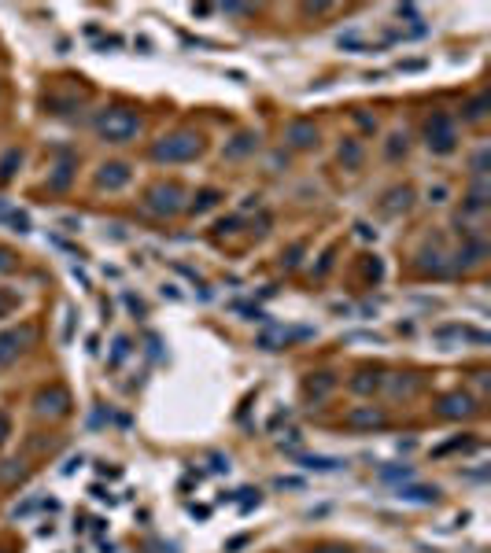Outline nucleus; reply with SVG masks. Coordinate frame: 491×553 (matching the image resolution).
Returning a JSON list of instances; mask_svg holds the SVG:
<instances>
[{
	"label": "nucleus",
	"instance_id": "nucleus-1",
	"mask_svg": "<svg viewBox=\"0 0 491 553\" xmlns=\"http://www.w3.org/2000/svg\"><path fill=\"white\" fill-rule=\"evenodd\" d=\"M96 133H100L108 144H126L141 133V119L126 108H108L104 114H96Z\"/></svg>",
	"mask_w": 491,
	"mask_h": 553
},
{
	"label": "nucleus",
	"instance_id": "nucleus-2",
	"mask_svg": "<svg viewBox=\"0 0 491 553\" xmlns=\"http://www.w3.org/2000/svg\"><path fill=\"white\" fill-rule=\"evenodd\" d=\"M200 137L196 133H170L163 141L152 144V159L155 163H189V159L200 155Z\"/></svg>",
	"mask_w": 491,
	"mask_h": 553
},
{
	"label": "nucleus",
	"instance_id": "nucleus-3",
	"mask_svg": "<svg viewBox=\"0 0 491 553\" xmlns=\"http://www.w3.org/2000/svg\"><path fill=\"white\" fill-rule=\"evenodd\" d=\"M425 144L429 152L436 155H451L458 148V130H454V119L447 111H436L429 122H425Z\"/></svg>",
	"mask_w": 491,
	"mask_h": 553
},
{
	"label": "nucleus",
	"instance_id": "nucleus-4",
	"mask_svg": "<svg viewBox=\"0 0 491 553\" xmlns=\"http://www.w3.org/2000/svg\"><path fill=\"white\" fill-rule=\"evenodd\" d=\"M144 207L159 218H170V214H177V210H185V192H181V185H174V181H170V185H155L152 192H148Z\"/></svg>",
	"mask_w": 491,
	"mask_h": 553
},
{
	"label": "nucleus",
	"instance_id": "nucleus-5",
	"mask_svg": "<svg viewBox=\"0 0 491 553\" xmlns=\"http://www.w3.org/2000/svg\"><path fill=\"white\" fill-rule=\"evenodd\" d=\"M133 181V170L130 163H104L100 174H96V185L108 188V192H119V188H126Z\"/></svg>",
	"mask_w": 491,
	"mask_h": 553
},
{
	"label": "nucleus",
	"instance_id": "nucleus-6",
	"mask_svg": "<svg viewBox=\"0 0 491 553\" xmlns=\"http://www.w3.org/2000/svg\"><path fill=\"white\" fill-rule=\"evenodd\" d=\"M70 410V395L67 388H48L37 395V413L41 417H63V413Z\"/></svg>",
	"mask_w": 491,
	"mask_h": 553
},
{
	"label": "nucleus",
	"instance_id": "nucleus-7",
	"mask_svg": "<svg viewBox=\"0 0 491 553\" xmlns=\"http://www.w3.org/2000/svg\"><path fill=\"white\" fill-rule=\"evenodd\" d=\"M440 413L443 417H473L476 402H473V395H465V391H454V395H447L440 402Z\"/></svg>",
	"mask_w": 491,
	"mask_h": 553
},
{
	"label": "nucleus",
	"instance_id": "nucleus-8",
	"mask_svg": "<svg viewBox=\"0 0 491 553\" xmlns=\"http://www.w3.org/2000/svg\"><path fill=\"white\" fill-rule=\"evenodd\" d=\"M30 339H34V328H26L23 336H19V332H0V365L12 361L19 350H23V343H30Z\"/></svg>",
	"mask_w": 491,
	"mask_h": 553
},
{
	"label": "nucleus",
	"instance_id": "nucleus-9",
	"mask_svg": "<svg viewBox=\"0 0 491 553\" xmlns=\"http://www.w3.org/2000/svg\"><path fill=\"white\" fill-rule=\"evenodd\" d=\"M347 424H351V428H381V424H384V410H377V406H355L347 413Z\"/></svg>",
	"mask_w": 491,
	"mask_h": 553
},
{
	"label": "nucleus",
	"instance_id": "nucleus-10",
	"mask_svg": "<svg viewBox=\"0 0 491 553\" xmlns=\"http://www.w3.org/2000/svg\"><path fill=\"white\" fill-rule=\"evenodd\" d=\"M285 137H288V144H292V148H314L318 144V130L311 122H292Z\"/></svg>",
	"mask_w": 491,
	"mask_h": 553
},
{
	"label": "nucleus",
	"instance_id": "nucleus-11",
	"mask_svg": "<svg viewBox=\"0 0 491 553\" xmlns=\"http://www.w3.org/2000/svg\"><path fill=\"white\" fill-rule=\"evenodd\" d=\"M296 461H300L303 469H311V472H336V469H344L340 457H322V454H296Z\"/></svg>",
	"mask_w": 491,
	"mask_h": 553
},
{
	"label": "nucleus",
	"instance_id": "nucleus-12",
	"mask_svg": "<svg viewBox=\"0 0 491 553\" xmlns=\"http://www.w3.org/2000/svg\"><path fill=\"white\" fill-rule=\"evenodd\" d=\"M436 336L440 339H473V343H488V332H480V328H469V325H443L436 328Z\"/></svg>",
	"mask_w": 491,
	"mask_h": 553
},
{
	"label": "nucleus",
	"instance_id": "nucleus-13",
	"mask_svg": "<svg viewBox=\"0 0 491 553\" xmlns=\"http://www.w3.org/2000/svg\"><path fill=\"white\" fill-rule=\"evenodd\" d=\"M399 498L403 502H418V505H432L440 491L436 487H421V483H410V487H399Z\"/></svg>",
	"mask_w": 491,
	"mask_h": 553
},
{
	"label": "nucleus",
	"instance_id": "nucleus-14",
	"mask_svg": "<svg viewBox=\"0 0 491 553\" xmlns=\"http://www.w3.org/2000/svg\"><path fill=\"white\" fill-rule=\"evenodd\" d=\"M255 144H259V137H255V133H237V137H233V141L226 144V159L248 155V152H255Z\"/></svg>",
	"mask_w": 491,
	"mask_h": 553
},
{
	"label": "nucleus",
	"instance_id": "nucleus-15",
	"mask_svg": "<svg viewBox=\"0 0 491 553\" xmlns=\"http://www.w3.org/2000/svg\"><path fill=\"white\" fill-rule=\"evenodd\" d=\"M340 163H344L347 170H358V166H362V144L355 141V137L340 141Z\"/></svg>",
	"mask_w": 491,
	"mask_h": 553
},
{
	"label": "nucleus",
	"instance_id": "nucleus-16",
	"mask_svg": "<svg viewBox=\"0 0 491 553\" xmlns=\"http://www.w3.org/2000/svg\"><path fill=\"white\" fill-rule=\"evenodd\" d=\"M70 177H74V163L70 159H63V163L52 170V177H48V188H56V192H63V188L70 185Z\"/></svg>",
	"mask_w": 491,
	"mask_h": 553
},
{
	"label": "nucleus",
	"instance_id": "nucleus-17",
	"mask_svg": "<svg viewBox=\"0 0 491 553\" xmlns=\"http://www.w3.org/2000/svg\"><path fill=\"white\" fill-rule=\"evenodd\" d=\"M336 45L344 48V52H377V48H381V45H369V41L358 37V34H340Z\"/></svg>",
	"mask_w": 491,
	"mask_h": 553
},
{
	"label": "nucleus",
	"instance_id": "nucleus-18",
	"mask_svg": "<svg viewBox=\"0 0 491 553\" xmlns=\"http://www.w3.org/2000/svg\"><path fill=\"white\" fill-rule=\"evenodd\" d=\"M336 388V380H333V373H318V376H311L307 380V391H311L314 399H325L329 391Z\"/></svg>",
	"mask_w": 491,
	"mask_h": 553
},
{
	"label": "nucleus",
	"instance_id": "nucleus-19",
	"mask_svg": "<svg viewBox=\"0 0 491 553\" xmlns=\"http://www.w3.org/2000/svg\"><path fill=\"white\" fill-rule=\"evenodd\" d=\"M0 218L12 225V232H30V214L26 210H12V207H0Z\"/></svg>",
	"mask_w": 491,
	"mask_h": 553
},
{
	"label": "nucleus",
	"instance_id": "nucleus-20",
	"mask_svg": "<svg viewBox=\"0 0 491 553\" xmlns=\"http://www.w3.org/2000/svg\"><path fill=\"white\" fill-rule=\"evenodd\" d=\"M488 108H491V97H488V92H480V97H473V100L465 103V119H469V122H480V119L488 114Z\"/></svg>",
	"mask_w": 491,
	"mask_h": 553
},
{
	"label": "nucleus",
	"instance_id": "nucleus-21",
	"mask_svg": "<svg viewBox=\"0 0 491 553\" xmlns=\"http://www.w3.org/2000/svg\"><path fill=\"white\" fill-rule=\"evenodd\" d=\"M222 199V192L218 188H200L196 192V203H192V214H204V210H211Z\"/></svg>",
	"mask_w": 491,
	"mask_h": 553
},
{
	"label": "nucleus",
	"instance_id": "nucleus-22",
	"mask_svg": "<svg viewBox=\"0 0 491 553\" xmlns=\"http://www.w3.org/2000/svg\"><path fill=\"white\" fill-rule=\"evenodd\" d=\"M484 254H488V243H484V240H473L462 254H458V262H462V265H476Z\"/></svg>",
	"mask_w": 491,
	"mask_h": 553
},
{
	"label": "nucleus",
	"instance_id": "nucleus-23",
	"mask_svg": "<svg viewBox=\"0 0 491 553\" xmlns=\"http://www.w3.org/2000/svg\"><path fill=\"white\" fill-rule=\"evenodd\" d=\"M351 388H355L358 395H369V391H377V388H381V376H377V373H355Z\"/></svg>",
	"mask_w": 491,
	"mask_h": 553
},
{
	"label": "nucleus",
	"instance_id": "nucleus-24",
	"mask_svg": "<svg viewBox=\"0 0 491 553\" xmlns=\"http://www.w3.org/2000/svg\"><path fill=\"white\" fill-rule=\"evenodd\" d=\"M19 163H23V152H19V148H12V152H4V159H0V181H8V177H12Z\"/></svg>",
	"mask_w": 491,
	"mask_h": 553
},
{
	"label": "nucleus",
	"instance_id": "nucleus-25",
	"mask_svg": "<svg viewBox=\"0 0 491 553\" xmlns=\"http://www.w3.org/2000/svg\"><path fill=\"white\" fill-rule=\"evenodd\" d=\"M126 354H130V339H126V336H119V339H115V350H111V369H119L122 365V361H126Z\"/></svg>",
	"mask_w": 491,
	"mask_h": 553
},
{
	"label": "nucleus",
	"instance_id": "nucleus-26",
	"mask_svg": "<svg viewBox=\"0 0 491 553\" xmlns=\"http://www.w3.org/2000/svg\"><path fill=\"white\" fill-rule=\"evenodd\" d=\"M23 476H26L23 461H4V465H0V480H8V483H12V480H23Z\"/></svg>",
	"mask_w": 491,
	"mask_h": 553
},
{
	"label": "nucleus",
	"instance_id": "nucleus-27",
	"mask_svg": "<svg viewBox=\"0 0 491 553\" xmlns=\"http://www.w3.org/2000/svg\"><path fill=\"white\" fill-rule=\"evenodd\" d=\"M388 199H392V203H388L392 214H396V210H407V207H410V188H396Z\"/></svg>",
	"mask_w": 491,
	"mask_h": 553
},
{
	"label": "nucleus",
	"instance_id": "nucleus-28",
	"mask_svg": "<svg viewBox=\"0 0 491 553\" xmlns=\"http://www.w3.org/2000/svg\"><path fill=\"white\" fill-rule=\"evenodd\" d=\"M399 155H407V137H403V133H392V141H388V159H399Z\"/></svg>",
	"mask_w": 491,
	"mask_h": 553
},
{
	"label": "nucleus",
	"instance_id": "nucleus-29",
	"mask_svg": "<svg viewBox=\"0 0 491 553\" xmlns=\"http://www.w3.org/2000/svg\"><path fill=\"white\" fill-rule=\"evenodd\" d=\"M488 155H491L488 148H480V152L473 155V174H476V177H484V174H488Z\"/></svg>",
	"mask_w": 491,
	"mask_h": 553
},
{
	"label": "nucleus",
	"instance_id": "nucleus-30",
	"mask_svg": "<svg viewBox=\"0 0 491 553\" xmlns=\"http://www.w3.org/2000/svg\"><path fill=\"white\" fill-rule=\"evenodd\" d=\"M237 314H244L248 321H266V314L259 310V306H248V303H237Z\"/></svg>",
	"mask_w": 491,
	"mask_h": 553
},
{
	"label": "nucleus",
	"instance_id": "nucleus-31",
	"mask_svg": "<svg viewBox=\"0 0 491 553\" xmlns=\"http://www.w3.org/2000/svg\"><path fill=\"white\" fill-rule=\"evenodd\" d=\"M15 270V259H12V251L8 248H0V273H12Z\"/></svg>",
	"mask_w": 491,
	"mask_h": 553
},
{
	"label": "nucleus",
	"instance_id": "nucleus-32",
	"mask_svg": "<svg viewBox=\"0 0 491 553\" xmlns=\"http://www.w3.org/2000/svg\"><path fill=\"white\" fill-rule=\"evenodd\" d=\"M122 299H126V306H130V314H137V317H144V303H141V299H133L130 292H126Z\"/></svg>",
	"mask_w": 491,
	"mask_h": 553
},
{
	"label": "nucleus",
	"instance_id": "nucleus-33",
	"mask_svg": "<svg viewBox=\"0 0 491 553\" xmlns=\"http://www.w3.org/2000/svg\"><path fill=\"white\" fill-rule=\"evenodd\" d=\"M12 306H15V295L0 292V317H8V314H12Z\"/></svg>",
	"mask_w": 491,
	"mask_h": 553
},
{
	"label": "nucleus",
	"instance_id": "nucleus-34",
	"mask_svg": "<svg viewBox=\"0 0 491 553\" xmlns=\"http://www.w3.org/2000/svg\"><path fill=\"white\" fill-rule=\"evenodd\" d=\"M384 480H410V469H384Z\"/></svg>",
	"mask_w": 491,
	"mask_h": 553
},
{
	"label": "nucleus",
	"instance_id": "nucleus-35",
	"mask_svg": "<svg viewBox=\"0 0 491 553\" xmlns=\"http://www.w3.org/2000/svg\"><path fill=\"white\" fill-rule=\"evenodd\" d=\"M211 469H215V472H229V457L215 454V457H211Z\"/></svg>",
	"mask_w": 491,
	"mask_h": 553
},
{
	"label": "nucleus",
	"instance_id": "nucleus-36",
	"mask_svg": "<svg viewBox=\"0 0 491 553\" xmlns=\"http://www.w3.org/2000/svg\"><path fill=\"white\" fill-rule=\"evenodd\" d=\"M37 505H41L37 498H30V502H23V505H15V516H26V513H34Z\"/></svg>",
	"mask_w": 491,
	"mask_h": 553
},
{
	"label": "nucleus",
	"instance_id": "nucleus-37",
	"mask_svg": "<svg viewBox=\"0 0 491 553\" xmlns=\"http://www.w3.org/2000/svg\"><path fill=\"white\" fill-rule=\"evenodd\" d=\"M237 225H240V218H222V221H218L215 229H218V232H233V229H237Z\"/></svg>",
	"mask_w": 491,
	"mask_h": 553
},
{
	"label": "nucleus",
	"instance_id": "nucleus-38",
	"mask_svg": "<svg viewBox=\"0 0 491 553\" xmlns=\"http://www.w3.org/2000/svg\"><path fill=\"white\" fill-rule=\"evenodd\" d=\"M355 229H358V237H362V240H377V229H369L366 221H358Z\"/></svg>",
	"mask_w": 491,
	"mask_h": 553
},
{
	"label": "nucleus",
	"instance_id": "nucleus-39",
	"mask_svg": "<svg viewBox=\"0 0 491 553\" xmlns=\"http://www.w3.org/2000/svg\"><path fill=\"white\" fill-rule=\"evenodd\" d=\"M12 435V421H8V413H0V443Z\"/></svg>",
	"mask_w": 491,
	"mask_h": 553
},
{
	"label": "nucleus",
	"instance_id": "nucleus-40",
	"mask_svg": "<svg viewBox=\"0 0 491 553\" xmlns=\"http://www.w3.org/2000/svg\"><path fill=\"white\" fill-rule=\"evenodd\" d=\"M429 199H432V203H443V199H447V188H443V185L429 188Z\"/></svg>",
	"mask_w": 491,
	"mask_h": 553
},
{
	"label": "nucleus",
	"instance_id": "nucleus-41",
	"mask_svg": "<svg viewBox=\"0 0 491 553\" xmlns=\"http://www.w3.org/2000/svg\"><path fill=\"white\" fill-rule=\"evenodd\" d=\"M59 225L67 229V232H78V229H81V218H59Z\"/></svg>",
	"mask_w": 491,
	"mask_h": 553
},
{
	"label": "nucleus",
	"instance_id": "nucleus-42",
	"mask_svg": "<svg viewBox=\"0 0 491 553\" xmlns=\"http://www.w3.org/2000/svg\"><path fill=\"white\" fill-rule=\"evenodd\" d=\"M163 295H166V299H185V295L177 292V284H163Z\"/></svg>",
	"mask_w": 491,
	"mask_h": 553
},
{
	"label": "nucleus",
	"instance_id": "nucleus-43",
	"mask_svg": "<svg viewBox=\"0 0 491 553\" xmlns=\"http://www.w3.org/2000/svg\"><path fill=\"white\" fill-rule=\"evenodd\" d=\"M226 12H229V15H248L251 8H244V4H226Z\"/></svg>",
	"mask_w": 491,
	"mask_h": 553
},
{
	"label": "nucleus",
	"instance_id": "nucleus-44",
	"mask_svg": "<svg viewBox=\"0 0 491 553\" xmlns=\"http://www.w3.org/2000/svg\"><path fill=\"white\" fill-rule=\"evenodd\" d=\"M355 122L362 125V130H373V125H377V122H373V119H369V114H355Z\"/></svg>",
	"mask_w": 491,
	"mask_h": 553
},
{
	"label": "nucleus",
	"instance_id": "nucleus-45",
	"mask_svg": "<svg viewBox=\"0 0 491 553\" xmlns=\"http://www.w3.org/2000/svg\"><path fill=\"white\" fill-rule=\"evenodd\" d=\"M329 265H333V251H329L325 259H322V265H318V276H325V273H329Z\"/></svg>",
	"mask_w": 491,
	"mask_h": 553
},
{
	"label": "nucleus",
	"instance_id": "nucleus-46",
	"mask_svg": "<svg viewBox=\"0 0 491 553\" xmlns=\"http://www.w3.org/2000/svg\"><path fill=\"white\" fill-rule=\"evenodd\" d=\"M325 553H336V550H325Z\"/></svg>",
	"mask_w": 491,
	"mask_h": 553
}]
</instances>
